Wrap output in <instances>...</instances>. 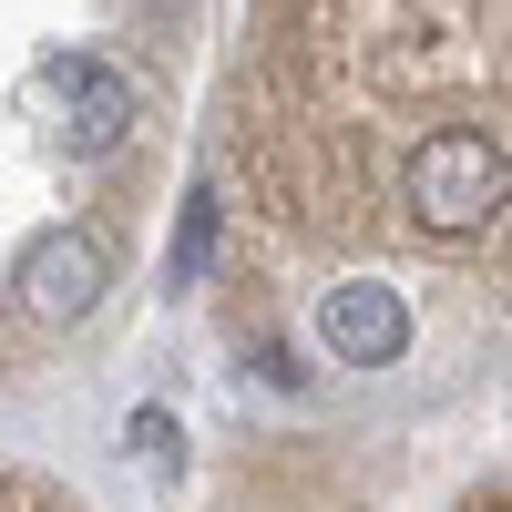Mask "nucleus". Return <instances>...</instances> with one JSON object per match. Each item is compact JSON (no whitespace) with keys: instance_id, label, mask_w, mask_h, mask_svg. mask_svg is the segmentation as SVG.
I'll list each match as a JSON object with an SVG mask.
<instances>
[{"instance_id":"f03ea898","label":"nucleus","mask_w":512,"mask_h":512,"mask_svg":"<svg viewBox=\"0 0 512 512\" xmlns=\"http://www.w3.org/2000/svg\"><path fill=\"white\" fill-rule=\"evenodd\" d=\"M205 0H0V410L72 390L175 195Z\"/></svg>"},{"instance_id":"f257e3e1","label":"nucleus","mask_w":512,"mask_h":512,"mask_svg":"<svg viewBox=\"0 0 512 512\" xmlns=\"http://www.w3.org/2000/svg\"><path fill=\"white\" fill-rule=\"evenodd\" d=\"M502 0H246L195 195L216 512H390L502 390Z\"/></svg>"},{"instance_id":"20e7f679","label":"nucleus","mask_w":512,"mask_h":512,"mask_svg":"<svg viewBox=\"0 0 512 512\" xmlns=\"http://www.w3.org/2000/svg\"><path fill=\"white\" fill-rule=\"evenodd\" d=\"M451 512H502V461H492V472H482V482H472V492H461V502H451Z\"/></svg>"},{"instance_id":"7ed1b4c3","label":"nucleus","mask_w":512,"mask_h":512,"mask_svg":"<svg viewBox=\"0 0 512 512\" xmlns=\"http://www.w3.org/2000/svg\"><path fill=\"white\" fill-rule=\"evenodd\" d=\"M0 512H103V502L62 472H41V461H21V451H0Z\"/></svg>"}]
</instances>
